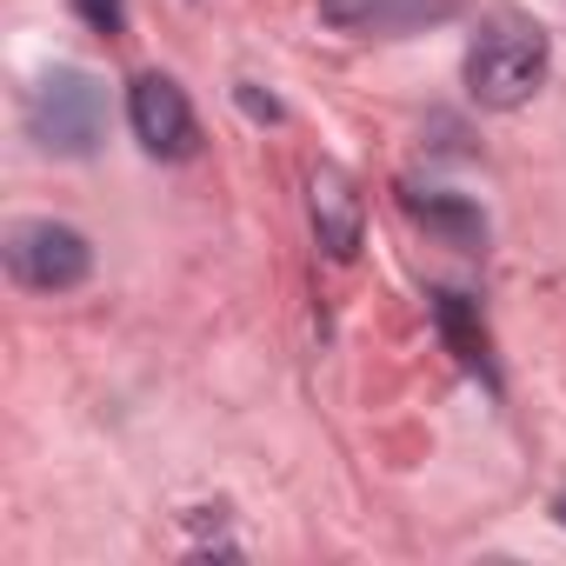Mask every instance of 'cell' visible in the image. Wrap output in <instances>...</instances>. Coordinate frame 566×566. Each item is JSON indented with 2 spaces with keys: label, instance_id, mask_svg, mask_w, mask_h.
I'll list each match as a JSON object with an SVG mask.
<instances>
[{
  "label": "cell",
  "instance_id": "cell-1",
  "mask_svg": "<svg viewBox=\"0 0 566 566\" xmlns=\"http://www.w3.org/2000/svg\"><path fill=\"white\" fill-rule=\"evenodd\" d=\"M546 81V34L520 14H493L467 48V94L493 114L526 107Z\"/></svg>",
  "mask_w": 566,
  "mask_h": 566
},
{
  "label": "cell",
  "instance_id": "cell-2",
  "mask_svg": "<svg viewBox=\"0 0 566 566\" xmlns=\"http://www.w3.org/2000/svg\"><path fill=\"white\" fill-rule=\"evenodd\" d=\"M28 134H34L41 154L87 160L107 140V87L81 67H54L28 101Z\"/></svg>",
  "mask_w": 566,
  "mask_h": 566
},
{
  "label": "cell",
  "instance_id": "cell-3",
  "mask_svg": "<svg viewBox=\"0 0 566 566\" xmlns=\"http://www.w3.org/2000/svg\"><path fill=\"white\" fill-rule=\"evenodd\" d=\"M8 273L34 294H74L94 273V247L67 220H14L8 227Z\"/></svg>",
  "mask_w": 566,
  "mask_h": 566
},
{
  "label": "cell",
  "instance_id": "cell-4",
  "mask_svg": "<svg viewBox=\"0 0 566 566\" xmlns=\"http://www.w3.org/2000/svg\"><path fill=\"white\" fill-rule=\"evenodd\" d=\"M127 120H134V140H140L154 160H187V154L200 147L193 107H187V94H180L167 74H140V81H134Z\"/></svg>",
  "mask_w": 566,
  "mask_h": 566
},
{
  "label": "cell",
  "instance_id": "cell-5",
  "mask_svg": "<svg viewBox=\"0 0 566 566\" xmlns=\"http://www.w3.org/2000/svg\"><path fill=\"white\" fill-rule=\"evenodd\" d=\"M453 8L460 0H321V21L340 34H420Z\"/></svg>",
  "mask_w": 566,
  "mask_h": 566
},
{
  "label": "cell",
  "instance_id": "cell-6",
  "mask_svg": "<svg viewBox=\"0 0 566 566\" xmlns=\"http://www.w3.org/2000/svg\"><path fill=\"white\" fill-rule=\"evenodd\" d=\"M314 233L334 260H354L360 253V193L340 167H321L314 174Z\"/></svg>",
  "mask_w": 566,
  "mask_h": 566
},
{
  "label": "cell",
  "instance_id": "cell-7",
  "mask_svg": "<svg viewBox=\"0 0 566 566\" xmlns=\"http://www.w3.org/2000/svg\"><path fill=\"white\" fill-rule=\"evenodd\" d=\"M407 213H413L427 233H440L447 247H460V253H473V247L486 240L480 207H473V200H460V193H407Z\"/></svg>",
  "mask_w": 566,
  "mask_h": 566
},
{
  "label": "cell",
  "instance_id": "cell-8",
  "mask_svg": "<svg viewBox=\"0 0 566 566\" xmlns=\"http://www.w3.org/2000/svg\"><path fill=\"white\" fill-rule=\"evenodd\" d=\"M433 321H440L447 347L460 354V367H467V374H480V380H493V360H486V327H480L473 301L447 287V294H433Z\"/></svg>",
  "mask_w": 566,
  "mask_h": 566
},
{
  "label": "cell",
  "instance_id": "cell-9",
  "mask_svg": "<svg viewBox=\"0 0 566 566\" xmlns=\"http://www.w3.org/2000/svg\"><path fill=\"white\" fill-rule=\"evenodd\" d=\"M74 14L94 34H127V0H74Z\"/></svg>",
  "mask_w": 566,
  "mask_h": 566
},
{
  "label": "cell",
  "instance_id": "cell-10",
  "mask_svg": "<svg viewBox=\"0 0 566 566\" xmlns=\"http://www.w3.org/2000/svg\"><path fill=\"white\" fill-rule=\"evenodd\" d=\"M240 107H247L253 120H280V101H273V94H260V87H240Z\"/></svg>",
  "mask_w": 566,
  "mask_h": 566
},
{
  "label": "cell",
  "instance_id": "cell-11",
  "mask_svg": "<svg viewBox=\"0 0 566 566\" xmlns=\"http://www.w3.org/2000/svg\"><path fill=\"white\" fill-rule=\"evenodd\" d=\"M553 520H559V526H566V493H559V500H553Z\"/></svg>",
  "mask_w": 566,
  "mask_h": 566
}]
</instances>
